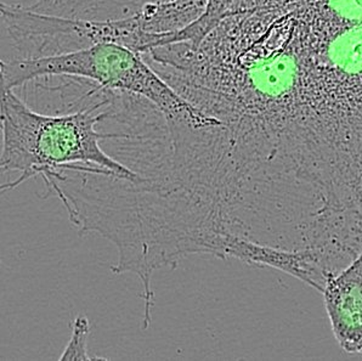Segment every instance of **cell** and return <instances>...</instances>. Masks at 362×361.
<instances>
[{"label":"cell","instance_id":"1","mask_svg":"<svg viewBox=\"0 0 362 361\" xmlns=\"http://www.w3.org/2000/svg\"><path fill=\"white\" fill-rule=\"evenodd\" d=\"M250 35L288 147L362 198V0H252Z\"/></svg>","mask_w":362,"mask_h":361},{"label":"cell","instance_id":"2","mask_svg":"<svg viewBox=\"0 0 362 361\" xmlns=\"http://www.w3.org/2000/svg\"><path fill=\"white\" fill-rule=\"evenodd\" d=\"M110 103L111 89L84 78H69L57 95V115L30 108L15 91H1V176L18 174L1 184V191L35 176L47 183L72 166L98 167L107 176L135 180L138 176L101 145L117 137L116 130L103 125Z\"/></svg>","mask_w":362,"mask_h":361},{"label":"cell","instance_id":"3","mask_svg":"<svg viewBox=\"0 0 362 361\" xmlns=\"http://www.w3.org/2000/svg\"><path fill=\"white\" fill-rule=\"evenodd\" d=\"M0 69L1 91H15L33 79L50 76L84 78L106 89L145 98L170 120L199 128L218 125L175 93L140 52L119 44L101 43L35 60L1 61Z\"/></svg>","mask_w":362,"mask_h":361},{"label":"cell","instance_id":"4","mask_svg":"<svg viewBox=\"0 0 362 361\" xmlns=\"http://www.w3.org/2000/svg\"><path fill=\"white\" fill-rule=\"evenodd\" d=\"M209 0H35L37 13L89 22H127L141 33L144 52L168 43L206 11Z\"/></svg>","mask_w":362,"mask_h":361},{"label":"cell","instance_id":"5","mask_svg":"<svg viewBox=\"0 0 362 361\" xmlns=\"http://www.w3.org/2000/svg\"><path fill=\"white\" fill-rule=\"evenodd\" d=\"M209 254L221 259H238L250 265L274 268L300 280L320 293L328 273L341 270L326 248L287 250L233 235L216 236L211 242Z\"/></svg>","mask_w":362,"mask_h":361},{"label":"cell","instance_id":"6","mask_svg":"<svg viewBox=\"0 0 362 361\" xmlns=\"http://www.w3.org/2000/svg\"><path fill=\"white\" fill-rule=\"evenodd\" d=\"M321 294L341 348L362 354V248L343 269L328 273Z\"/></svg>","mask_w":362,"mask_h":361},{"label":"cell","instance_id":"7","mask_svg":"<svg viewBox=\"0 0 362 361\" xmlns=\"http://www.w3.org/2000/svg\"><path fill=\"white\" fill-rule=\"evenodd\" d=\"M91 332L89 319L79 315L72 323V335L59 360H105L103 357H90L88 349V340Z\"/></svg>","mask_w":362,"mask_h":361},{"label":"cell","instance_id":"8","mask_svg":"<svg viewBox=\"0 0 362 361\" xmlns=\"http://www.w3.org/2000/svg\"><path fill=\"white\" fill-rule=\"evenodd\" d=\"M230 1L231 0H209L202 16L194 23H191L190 26L186 27L185 30L177 32L170 42L174 43L181 40H199L202 38L203 35H206L208 30L214 26V23L223 16L225 10L229 6Z\"/></svg>","mask_w":362,"mask_h":361}]
</instances>
